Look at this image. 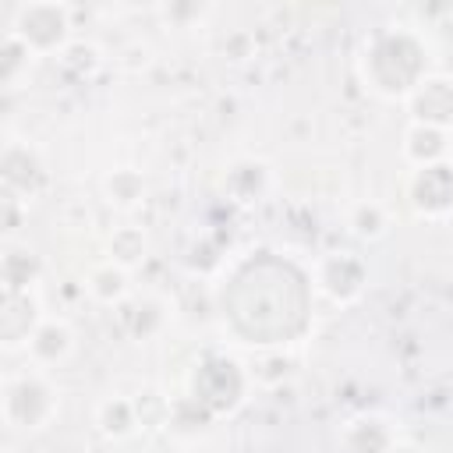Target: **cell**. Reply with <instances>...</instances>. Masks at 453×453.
<instances>
[{
	"label": "cell",
	"mask_w": 453,
	"mask_h": 453,
	"mask_svg": "<svg viewBox=\"0 0 453 453\" xmlns=\"http://www.w3.org/2000/svg\"><path fill=\"white\" fill-rule=\"evenodd\" d=\"M113 315H117V329L134 343L156 340L173 319L170 301L156 290H134L120 308H113Z\"/></svg>",
	"instance_id": "52a82bcc"
},
{
	"label": "cell",
	"mask_w": 453,
	"mask_h": 453,
	"mask_svg": "<svg viewBox=\"0 0 453 453\" xmlns=\"http://www.w3.org/2000/svg\"><path fill=\"white\" fill-rule=\"evenodd\" d=\"M42 319H46V308H42L39 290L4 294V308H0V343H4V350H25L28 336L35 333V326Z\"/></svg>",
	"instance_id": "8fae6325"
},
{
	"label": "cell",
	"mask_w": 453,
	"mask_h": 453,
	"mask_svg": "<svg viewBox=\"0 0 453 453\" xmlns=\"http://www.w3.org/2000/svg\"><path fill=\"white\" fill-rule=\"evenodd\" d=\"M428 74H432V50L418 28L379 25L361 39L357 78L372 96L386 103H403Z\"/></svg>",
	"instance_id": "6da1fadb"
},
{
	"label": "cell",
	"mask_w": 453,
	"mask_h": 453,
	"mask_svg": "<svg viewBox=\"0 0 453 453\" xmlns=\"http://www.w3.org/2000/svg\"><path fill=\"white\" fill-rule=\"evenodd\" d=\"M400 156L411 166H428V163H442L449 159V131L432 127V124H418L407 120L403 134H400Z\"/></svg>",
	"instance_id": "9a60e30c"
},
{
	"label": "cell",
	"mask_w": 453,
	"mask_h": 453,
	"mask_svg": "<svg viewBox=\"0 0 453 453\" xmlns=\"http://www.w3.org/2000/svg\"><path fill=\"white\" fill-rule=\"evenodd\" d=\"M403 202L425 223L453 219V156L428 166H411L403 177Z\"/></svg>",
	"instance_id": "5b68a950"
},
{
	"label": "cell",
	"mask_w": 453,
	"mask_h": 453,
	"mask_svg": "<svg viewBox=\"0 0 453 453\" xmlns=\"http://www.w3.org/2000/svg\"><path fill=\"white\" fill-rule=\"evenodd\" d=\"M57 64H60L64 71H71L74 78H88V74H96V67L103 64V57H99V50H96L92 42L74 39V42L57 57Z\"/></svg>",
	"instance_id": "7402d4cb"
},
{
	"label": "cell",
	"mask_w": 453,
	"mask_h": 453,
	"mask_svg": "<svg viewBox=\"0 0 453 453\" xmlns=\"http://www.w3.org/2000/svg\"><path fill=\"white\" fill-rule=\"evenodd\" d=\"M39 57L14 35V32H4V46H0V78H4V88H21V81H28V71Z\"/></svg>",
	"instance_id": "44dd1931"
},
{
	"label": "cell",
	"mask_w": 453,
	"mask_h": 453,
	"mask_svg": "<svg viewBox=\"0 0 453 453\" xmlns=\"http://www.w3.org/2000/svg\"><path fill=\"white\" fill-rule=\"evenodd\" d=\"M389 226H393V216H389V209L382 205V202H375V198H361V202H354L350 209H347V230L357 237V241H382L386 234H389Z\"/></svg>",
	"instance_id": "ffe728a7"
},
{
	"label": "cell",
	"mask_w": 453,
	"mask_h": 453,
	"mask_svg": "<svg viewBox=\"0 0 453 453\" xmlns=\"http://www.w3.org/2000/svg\"><path fill=\"white\" fill-rule=\"evenodd\" d=\"M0 414L11 432L35 435L60 414V389L42 368H21L7 372L0 386Z\"/></svg>",
	"instance_id": "7a4b0ae2"
},
{
	"label": "cell",
	"mask_w": 453,
	"mask_h": 453,
	"mask_svg": "<svg viewBox=\"0 0 453 453\" xmlns=\"http://www.w3.org/2000/svg\"><path fill=\"white\" fill-rule=\"evenodd\" d=\"M81 290H85L88 301H96L103 308H120L134 294L131 269H124V265L110 262V258H99L96 265H88V273L81 280Z\"/></svg>",
	"instance_id": "5bb4252c"
},
{
	"label": "cell",
	"mask_w": 453,
	"mask_h": 453,
	"mask_svg": "<svg viewBox=\"0 0 453 453\" xmlns=\"http://www.w3.org/2000/svg\"><path fill=\"white\" fill-rule=\"evenodd\" d=\"M7 32H14L35 57H60L74 42L71 7L67 4H57V0L18 4Z\"/></svg>",
	"instance_id": "277c9868"
},
{
	"label": "cell",
	"mask_w": 453,
	"mask_h": 453,
	"mask_svg": "<svg viewBox=\"0 0 453 453\" xmlns=\"http://www.w3.org/2000/svg\"><path fill=\"white\" fill-rule=\"evenodd\" d=\"M149 251H152L149 248V234L142 226H134V223L113 226L110 237H106V258L124 265V269H131V273L149 258Z\"/></svg>",
	"instance_id": "d6986e66"
},
{
	"label": "cell",
	"mask_w": 453,
	"mask_h": 453,
	"mask_svg": "<svg viewBox=\"0 0 453 453\" xmlns=\"http://www.w3.org/2000/svg\"><path fill=\"white\" fill-rule=\"evenodd\" d=\"M400 439V428L393 418L379 411H361L340 425L336 446L340 453H389Z\"/></svg>",
	"instance_id": "ba28073f"
},
{
	"label": "cell",
	"mask_w": 453,
	"mask_h": 453,
	"mask_svg": "<svg viewBox=\"0 0 453 453\" xmlns=\"http://www.w3.org/2000/svg\"><path fill=\"white\" fill-rule=\"evenodd\" d=\"M273 188V170L269 163L262 159H251V156H241L226 166L223 173V195L234 202V205H255L265 198V191Z\"/></svg>",
	"instance_id": "4fadbf2b"
},
{
	"label": "cell",
	"mask_w": 453,
	"mask_h": 453,
	"mask_svg": "<svg viewBox=\"0 0 453 453\" xmlns=\"http://www.w3.org/2000/svg\"><path fill=\"white\" fill-rule=\"evenodd\" d=\"M156 14H159L170 28H188L191 21H202V18L209 14V7H205V4H163V7H156Z\"/></svg>",
	"instance_id": "603a6c76"
},
{
	"label": "cell",
	"mask_w": 453,
	"mask_h": 453,
	"mask_svg": "<svg viewBox=\"0 0 453 453\" xmlns=\"http://www.w3.org/2000/svg\"><path fill=\"white\" fill-rule=\"evenodd\" d=\"M99 191H103L106 205H113L117 212H134V209H142L149 202V180L134 166L106 170V177L99 180Z\"/></svg>",
	"instance_id": "ac0fdd59"
},
{
	"label": "cell",
	"mask_w": 453,
	"mask_h": 453,
	"mask_svg": "<svg viewBox=\"0 0 453 453\" xmlns=\"http://www.w3.org/2000/svg\"><path fill=\"white\" fill-rule=\"evenodd\" d=\"M389 453H425V449H421L414 439H403V435H400V439H396V446H393Z\"/></svg>",
	"instance_id": "cb8c5ba5"
},
{
	"label": "cell",
	"mask_w": 453,
	"mask_h": 453,
	"mask_svg": "<svg viewBox=\"0 0 453 453\" xmlns=\"http://www.w3.org/2000/svg\"><path fill=\"white\" fill-rule=\"evenodd\" d=\"M403 106H407V117H411V120L432 124V127H442V131H453V78L432 71V74L403 99Z\"/></svg>",
	"instance_id": "9c48e42d"
},
{
	"label": "cell",
	"mask_w": 453,
	"mask_h": 453,
	"mask_svg": "<svg viewBox=\"0 0 453 453\" xmlns=\"http://www.w3.org/2000/svg\"><path fill=\"white\" fill-rule=\"evenodd\" d=\"M39 276H42L39 255L28 244L4 241V255H0V287H4V294L39 290Z\"/></svg>",
	"instance_id": "e0dca14e"
},
{
	"label": "cell",
	"mask_w": 453,
	"mask_h": 453,
	"mask_svg": "<svg viewBox=\"0 0 453 453\" xmlns=\"http://www.w3.org/2000/svg\"><path fill=\"white\" fill-rule=\"evenodd\" d=\"M92 425H96V432H99L106 442H127L131 435L142 432L138 407H134V400L124 396V393L103 396V400L92 407Z\"/></svg>",
	"instance_id": "2e32d148"
},
{
	"label": "cell",
	"mask_w": 453,
	"mask_h": 453,
	"mask_svg": "<svg viewBox=\"0 0 453 453\" xmlns=\"http://www.w3.org/2000/svg\"><path fill=\"white\" fill-rule=\"evenodd\" d=\"M311 287L333 301V304H354L361 301L365 287H368V262L350 251V248H340V251H326L311 262Z\"/></svg>",
	"instance_id": "8992f818"
},
{
	"label": "cell",
	"mask_w": 453,
	"mask_h": 453,
	"mask_svg": "<svg viewBox=\"0 0 453 453\" xmlns=\"http://www.w3.org/2000/svg\"><path fill=\"white\" fill-rule=\"evenodd\" d=\"M74 343H78L74 326H71L64 315H46V319L35 326V333L28 336V343H25V357H28L32 368L50 372V368L64 365V361L74 354Z\"/></svg>",
	"instance_id": "30bf717a"
},
{
	"label": "cell",
	"mask_w": 453,
	"mask_h": 453,
	"mask_svg": "<svg viewBox=\"0 0 453 453\" xmlns=\"http://www.w3.org/2000/svg\"><path fill=\"white\" fill-rule=\"evenodd\" d=\"M42 184H46V166H42L39 152L32 145L11 138L4 145V191L28 205V198H35Z\"/></svg>",
	"instance_id": "7c38bea8"
},
{
	"label": "cell",
	"mask_w": 453,
	"mask_h": 453,
	"mask_svg": "<svg viewBox=\"0 0 453 453\" xmlns=\"http://www.w3.org/2000/svg\"><path fill=\"white\" fill-rule=\"evenodd\" d=\"M255 389L251 372L244 361L230 357V354H205L195 372H191V393L212 418H230L244 407L248 393Z\"/></svg>",
	"instance_id": "3957f363"
}]
</instances>
